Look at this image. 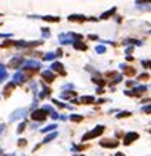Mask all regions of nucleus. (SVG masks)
<instances>
[{
	"label": "nucleus",
	"mask_w": 151,
	"mask_h": 156,
	"mask_svg": "<svg viewBox=\"0 0 151 156\" xmlns=\"http://www.w3.org/2000/svg\"><path fill=\"white\" fill-rule=\"evenodd\" d=\"M104 126H96L93 130H90L88 133H86V135H83V138H81V141H88V139H93V138H96V136H99V135H102V132H104Z\"/></svg>",
	"instance_id": "1"
},
{
	"label": "nucleus",
	"mask_w": 151,
	"mask_h": 156,
	"mask_svg": "<svg viewBox=\"0 0 151 156\" xmlns=\"http://www.w3.org/2000/svg\"><path fill=\"white\" fill-rule=\"evenodd\" d=\"M47 116V112L44 109H37V110H34L32 112V115H31V118L34 119L35 123H40V121H43L44 118Z\"/></svg>",
	"instance_id": "2"
},
{
	"label": "nucleus",
	"mask_w": 151,
	"mask_h": 156,
	"mask_svg": "<svg viewBox=\"0 0 151 156\" xmlns=\"http://www.w3.org/2000/svg\"><path fill=\"white\" fill-rule=\"evenodd\" d=\"M22 67L23 69H29V70H38L41 67V63L37 61V60H28V61H24L22 64Z\"/></svg>",
	"instance_id": "3"
},
{
	"label": "nucleus",
	"mask_w": 151,
	"mask_h": 156,
	"mask_svg": "<svg viewBox=\"0 0 151 156\" xmlns=\"http://www.w3.org/2000/svg\"><path fill=\"white\" fill-rule=\"evenodd\" d=\"M26 112H28V109H26V107H23V109H17V110H14V112L9 115V119H11V121H17V119H22V118L26 115Z\"/></svg>",
	"instance_id": "4"
},
{
	"label": "nucleus",
	"mask_w": 151,
	"mask_h": 156,
	"mask_svg": "<svg viewBox=\"0 0 151 156\" xmlns=\"http://www.w3.org/2000/svg\"><path fill=\"white\" fill-rule=\"evenodd\" d=\"M147 86H137V87H134L133 90H125V95H128V97H131V95H134V97H137V95H142L144 92H147Z\"/></svg>",
	"instance_id": "5"
},
{
	"label": "nucleus",
	"mask_w": 151,
	"mask_h": 156,
	"mask_svg": "<svg viewBox=\"0 0 151 156\" xmlns=\"http://www.w3.org/2000/svg\"><path fill=\"white\" fill-rule=\"evenodd\" d=\"M22 64H23V57L22 55H15L14 58L9 60V64H8V66L12 67V69H17V67H20Z\"/></svg>",
	"instance_id": "6"
},
{
	"label": "nucleus",
	"mask_w": 151,
	"mask_h": 156,
	"mask_svg": "<svg viewBox=\"0 0 151 156\" xmlns=\"http://www.w3.org/2000/svg\"><path fill=\"white\" fill-rule=\"evenodd\" d=\"M99 145H101V147H105V149H116V147L119 145V141L104 139V141H99Z\"/></svg>",
	"instance_id": "7"
},
{
	"label": "nucleus",
	"mask_w": 151,
	"mask_h": 156,
	"mask_svg": "<svg viewBox=\"0 0 151 156\" xmlns=\"http://www.w3.org/2000/svg\"><path fill=\"white\" fill-rule=\"evenodd\" d=\"M139 138V135L136 133V132H128L127 135H125V138H124V144L125 145H130L133 141H136Z\"/></svg>",
	"instance_id": "8"
},
{
	"label": "nucleus",
	"mask_w": 151,
	"mask_h": 156,
	"mask_svg": "<svg viewBox=\"0 0 151 156\" xmlns=\"http://www.w3.org/2000/svg\"><path fill=\"white\" fill-rule=\"evenodd\" d=\"M14 44L19 48H32V46L41 44V41H14Z\"/></svg>",
	"instance_id": "9"
},
{
	"label": "nucleus",
	"mask_w": 151,
	"mask_h": 156,
	"mask_svg": "<svg viewBox=\"0 0 151 156\" xmlns=\"http://www.w3.org/2000/svg\"><path fill=\"white\" fill-rule=\"evenodd\" d=\"M64 66L61 63H52V66H50V72H60L61 75H64L66 73V70L63 69Z\"/></svg>",
	"instance_id": "10"
},
{
	"label": "nucleus",
	"mask_w": 151,
	"mask_h": 156,
	"mask_svg": "<svg viewBox=\"0 0 151 156\" xmlns=\"http://www.w3.org/2000/svg\"><path fill=\"white\" fill-rule=\"evenodd\" d=\"M41 77L44 81H47V83H52L55 80V75H54V72H50V70H43L41 72Z\"/></svg>",
	"instance_id": "11"
},
{
	"label": "nucleus",
	"mask_w": 151,
	"mask_h": 156,
	"mask_svg": "<svg viewBox=\"0 0 151 156\" xmlns=\"http://www.w3.org/2000/svg\"><path fill=\"white\" fill-rule=\"evenodd\" d=\"M119 67H121L124 72H125L127 75H130V77H133V75L136 73V69H134V67H131V66H127V64H121Z\"/></svg>",
	"instance_id": "12"
},
{
	"label": "nucleus",
	"mask_w": 151,
	"mask_h": 156,
	"mask_svg": "<svg viewBox=\"0 0 151 156\" xmlns=\"http://www.w3.org/2000/svg\"><path fill=\"white\" fill-rule=\"evenodd\" d=\"M12 80H14V84H15V83H17V84H22V83H24L26 77H24V73H23V72H17Z\"/></svg>",
	"instance_id": "13"
},
{
	"label": "nucleus",
	"mask_w": 151,
	"mask_h": 156,
	"mask_svg": "<svg viewBox=\"0 0 151 156\" xmlns=\"http://www.w3.org/2000/svg\"><path fill=\"white\" fill-rule=\"evenodd\" d=\"M79 101H81L83 104H93V103H95V97H92V95H84V97L79 98Z\"/></svg>",
	"instance_id": "14"
},
{
	"label": "nucleus",
	"mask_w": 151,
	"mask_h": 156,
	"mask_svg": "<svg viewBox=\"0 0 151 156\" xmlns=\"http://www.w3.org/2000/svg\"><path fill=\"white\" fill-rule=\"evenodd\" d=\"M69 20L70 22H84L86 17L81 14H72V15H69Z\"/></svg>",
	"instance_id": "15"
},
{
	"label": "nucleus",
	"mask_w": 151,
	"mask_h": 156,
	"mask_svg": "<svg viewBox=\"0 0 151 156\" xmlns=\"http://www.w3.org/2000/svg\"><path fill=\"white\" fill-rule=\"evenodd\" d=\"M73 49H76V51H86L87 49V44L83 43V41H75L73 43Z\"/></svg>",
	"instance_id": "16"
},
{
	"label": "nucleus",
	"mask_w": 151,
	"mask_h": 156,
	"mask_svg": "<svg viewBox=\"0 0 151 156\" xmlns=\"http://www.w3.org/2000/svg\"><path fill=\"white\" fill-rule=\"evenodd\" d=\"M114 12H116V6H113L111 9H110V11H105L102 15H101V20H105V18H109V17H111Z\"/></svg>",
	"instance_id": "17"
},
{
	"label": "nucleus",
	"mask_w": 151,
	"mask_h": 156,
	"mask_svg": "<svg viewBox=\"0 0 151 156\" xmlns=\"http://www.w3.org/2000/svg\"><path fill=\"white\" fill-rule=\"evenodd\" d=\"M6 78H8V73L5 70V66L3 64H0V83H2L3 80H6Z\"/></svg>",
	"instance_id": "18"
},
{
	"label": "nucleus",
	"mask_w": 151,
	"mask_h": 156,
	"mask_svg": "<svg viewBox=\"0 0 151 156\" xmlns=\"http://www.w3.org/2000/svg\"><path fill=\"white\" fill-rule=\"evenodd\" d=\"M58 136V133L57 132H54V133H50V135H47L46 138H44V139H43V144H47V142H50L52 139H54V138H57Z\"/></svg>",
	"instance_id": "19"
},
{
	"label": "nucleus",
	"mask_w": 151,
	"mask_h": 156,
	"mask_svg": "<svg viewBox=\"0 0 151 156\" xmlns=\"http://www.w3.org/2000/svg\"><path fill=\"white\" fill-rule=\"evenodd\" d=\"M92 81L95 83V84H99V87H104V86H105V81H104L102 78H99V77H93Z\"/></svg>",
	"instance_id": "20"
},
{
	"label": "nucleus",
	"mask_w": 151,
	"mask_h": 156,
	"mask_svg": "<svg viewBox=\"0 0 151 156\" xmlns=\"http://www.w3.org/2000/svg\"><path fill=\"white\" fill-rule=\"evenodd\" d=\"M124 44H134V46H142V41L140 40H133V38H128L124 41Z\"/></svg>",
	"instance_id": "21"
},
{
	"label": "nucleus",
	"mask_w": 151,
	"mask_h": 156,
	"mask_svg": "<svg viewBox=\"0 0 151 156\" xmlns=\"http://www.w3.org/2000/svg\"><path fill=\"white\" fill-rule=\"evenodd\" d=\"M41 18L46 20V22H60V17H54V15H44Z\"/></svg>",
	"instance_id": "22"
},
{
	"label": "nucleus",
	"mask_w": 151,
	"mask_h": 156,
	"mask_svg": "<svg viewBox=\"0 0 151 156\" xmlns=\"http://www.w3.org/2000/svg\"><path fill=\"white\" fill-rule=\"evenodd\" d=\"M61 98H69V99H72L75 97V92H61Z\"/></svg>",
	"instance_id": "23"
},
{
	"label": "nucleus",
	"mask_w": 151,
	"mask_h": 156,
	"mask_svg": "<svg viewBox=\"0 0 151 156\" xmlns=\"http://www.w3.org/2000/svg\"><path fill=\"white\" fill-rule=\"evenodd\" d=\"M55 128H57V124H50V126H47V127L41 128V132H43V133H47V132H52V130H55Z\"/></svg>",
	"instance_id": "24"
},
{
	"label": "nucleus",
	"mask_w": 151,
	"mask_h": 156,
	"mask_svg": "<svg viewBox=\"0 0 151 156\" xmlns=\"http://www.w3.org/2000/svg\"><path fill=\"white\" fill-rule=\"evenodd\" d=\"M70 121L79 123V121H83V116H81V115H78V113H73V115H70Z\"/></svg>",
	"instance_id": "25"
},
{
	"label": "nucleus",
	"mask_w": 151,
	"mask_h": 156,
	"mask_svg": "<svg viewBox=\"0 0 151 156\" xmlns=\"http://www.w3.org/2000/svg\"><path fill=\"white\" fill-rule=\"evenodd\" d=\"M14 87H15V84H14V83H9V84H8V86L5 87V95H6V97L9 95V94H11V90H12Z\"/></svg>",
	"instance_id": "26"
},
{
	"label": "nucleus",
	"mask_w": 151,
	"mask_h": 156,
	"mask_svg": "<svg viewBox=\"0 0 151 156\" xmlns=\"http://www.w3.org/2000/svg\"><path fill=\"white\" fill-rule=\"evenodd\" d=\"M55 57H57L55 52H47L46 55H44V60H46V61H50V60H54Z\"/></svg>",
	"instance_id": "27"
},
{
	"label": "nucleus",
	"mask_w": 151,
	"mask_h": 156,
	"mask_svg": "<svg viewBox=\"0 0 151 156\" xmlns=\"http://www.w3.org/2000/svg\"><path fill=\"white\" fill-rule=\"evenodd\" d=\"M95 51H96L98 54H104V52H105V51H107V49H105V46L99 44V46H96V48H95Z\"/></svg>",
	"instance_id": "28"
},
{
	"label": "nucleus",
	"mask_w": 151,
	"mask_h": 156,
	"mask_svg": "<svg viewBox=\"0 0 151 156\" xmlns=\"http://www.w3.org/2000/svg\"><path fill=\"white\" fill-rule=\"evenodd\" d=\"M52 103H54L55 106H58V107H67V109H70V106H67V104H63V103H60L58 99H54V101H52Z\"/></svg>",
	"instance_id": "29"
},
{
	"label": "nucleus",
	"mask_w": 151,
	"mask_h": 156,
	"mask_svg": "<svg viewBox=\"0 0 151 156\" xmlns=\"http://www.w3.org/2000/svg\"><path fill=\"white\" fill-rule=\"evenodd\" d=\"M127 116H131L130 112H119L118 113V118H127Z\"/></svg>",
	"instance_id": "30"
},
{
	"label": "nucleus",
	"mask_w": 151,
	"mask_h": 156,
	"mask_svg": "<svg viewBox=\"0 0 151 156\" xmlns=\"http://www.w3.org/2000/svg\"><path fill=\"white\" fill-rule=\"evenodd\" d=\"M41 32H43V37H50V32H49V29H47V28H43V29H41Z\"/></svg>",
	"instance_id": "31"
},
{
	"label": "nucleus",
	"mask_w": 151,
	"mask_h": 156,
	"mask_svg": "<svg viewBox=\"0 0 151 156\" xmlns=\"http://www.w3.org/2000/svg\"><path fill=\"white\" fill-rule=\"evenodd\" d=\"M24 127H26V123L23 121V123H22V124L19 126V128H17V132H19V133H22V132L24 130Z\"/></svg>",
	"instance_id": "32"
},
{
	"label": "nucleus",
	"mask_w": 151,
	"mask_h": 156,
	"mask_svg": "<svg viewBox=\"0 0 151 156\" xmlns=\"http://www.w3.org/2000/svg\"><path fill=\"white\" fill-rule=\"evenodd\" d=\"M83 149H84L83 145H72V150L73 152H79V150H83Z\"/></svg>",
	"instance_id": "33"
},
{
	"label": "nucleus",
	"mask_w": 151,
	"mask_h": 156,
	"mask_svg": "<svg viewBox=\"0 0 151 156\" xmlns=\"http://www.w3.org/2000/svg\"><path fill=\"white\" fill-rule=\"evenodd\" d=\"M142 66H144V67H150V60H144V61H142Z\"/></svg>",
	"instance_id": "34"
},
{
	"label": "nucleus",
	"mask_w": 151,
	"mask_h": 156,
	"mask_svg": "<svg viewBox=\"0 0 151 156\" xmlns=\"http://www.w3.org/2000/svg\"><path fill=\"white\" fill-rule=\"evenodd\" d=\"M19 145L20 147H24L26 145V139H19Z\"/></svg>",
	"instance_id": "35"
},
{
	"label": "nucleus",
	"mask_w": 151,
	"mask_h": 156,
	"mask_svg": "<svg viewBox=\"0 0 151 156\" xmlns=\"http://www.w3.org/2000/svg\"><path fill=\"white\" fill-rule=\"evenodd\" d=\"M63 89H64V90H66V89H73V84H64Z\"/></svg>",
	"instance_id": "36"
},
{
	"label": "nucleus",
	"mask_w": 151,
	"mask_h": 156,
	"mask_svg": "<svg viewBox=\"0 0 151 156\" xmlns=\"http://www.w3.org/2000/svg\"><path fill=\"white\" fill-rule=\"evenodd\" d=\"M142 110L147 112V113H150V106H144V107H142Z\"/></svg>",
	"instance_id": "37"
},
{
	"label": "nucleus",
	"mask_w": 151,
	"mask_h": 156,
	"mask_svg": "<svg viewBox=\"0 0 151 156\" xmlns=\"http://www.w3.org/2000/svg\"><path fill=\"white\" fill-rule=\"evenodd\" d=\"M147 78H148V73H144V75L139 77V80H147Z\"/></svg>",
	"instance_id": "38"
},
{
	"label": "nucleus",
	"mask_w": 151,
	"mask_h": 156,
	"mask_svg": "<svg viewBox=\"0 0 151 156\" xmlns=\"http://www.w3.org/2000/svg\"><path fill=\"white\" fill-rule=\"evenodd\" d=\"M5 132V124H0V135Z\"/></svg>",
	"instance_id": "39"
},
{
	"label": "nucleus",
	"mask_w": 151,
	"mask_h": 156,
	"mask_svg": "<svg viewBox=\"0 0 151 156\" xmlns=\"http://www.w3.org/2000/svg\"><path fill=\"white\" fill-rule=\"evenodd\" d=\"M96 94H104V89L102 87H98L96 89Z\"/></svg>",
	"instance_id": "40"
},
{
	"label": "nucleus",
	"mask_w": 151,
	"mask_h": 156,
	"mask_svg": "<svg viewBox=\"0 0 151 156\" xmlns=\"http://www.w3.org/2000/svg\"><path fill=\"white\" fill-rule=\"evenodd\" d=\"M88 38H90V40H98V35H93L92 34V35H88Z\"/></svg>",
	"instance_id": "41"
},
{
	"label": "nucleus",
	"mask_w": 151,
	"mask_h": 156,
	"mask_svg": "<svg viewBox=\"0 0 151 156\" xmlns=\"http://www.w3.org/2000/svg\"><path fill=\"white\" fill-rule=\"evenodd\" d=\"M131 52H133V48H128V49H127V51H125V54H127V55H130V54H131Z\"/></svg>",
	"instance_id": "42"
},
{
	"label": "nucleus",
	"mask_w": 151,
	"mask_h": 156,
	"mask_svg": "<svg viewBox=\"0 0 151 156\" xmlns=\"http://www.w3.org/2000/svg\"><path fill=\"white\" fill-rule=\"evenodd\" d=\"M114 156H125V155H124V153H116Z\"/></svg>",
	"instance_id": "43"
},
{
	"label": "nucleus",
	"mask_w": 151,
	"mask_h": 156,
	"mask_svg": "<svg viewBox=\"0 0 151 156\" xmlns=\"http://www.w3.org/2000/svg\"><path fill=\"white\" fill-rule=\"evenodd\" d=\"M73 156H84V155H73Z\"/></svg>",
	"instance_id": "44"
},
{
	"label": "nucleus",
	"mask_w": 151,
	"mask_h": 156,
	"mask_svg": "<svg viewBox=\"0 0 151 156\" xmlns=\"http://www.w3.org/2000/svg\"><path fill=\"white\" fill-rule=\"evenodd\" d=\"M0 155H2V150H0Z\"/></svg>",
	"instance_id": "45"
}]
</instances>
